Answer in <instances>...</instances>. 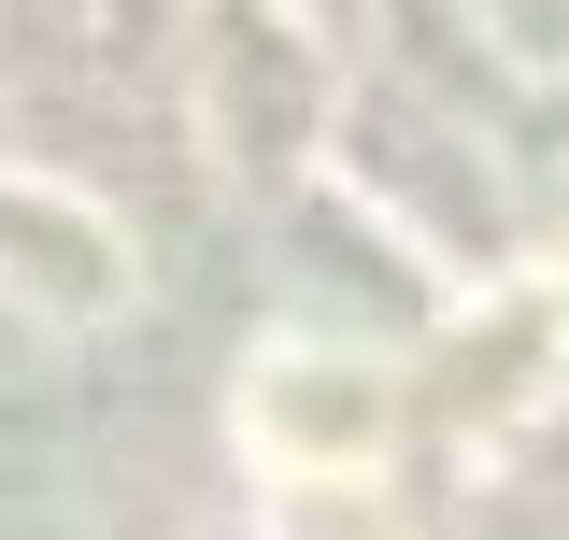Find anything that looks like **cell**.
<instances>
[{"mask_svg":"<svg viewBox=\"0 0 569 540\" xmlns=\"http://www.w3.org/2000/svg\"><path fill=\"white\" fill-rule=\"evenodd\" d=\"M242 427H257V456H271L284 483L356 470V456L385 441V370H356V356H271V370L242 384Z\"/></svg>","mask_w":569,"mask_h":540,"instance_id":"cell-1","label":"cell"}]
</instances>
